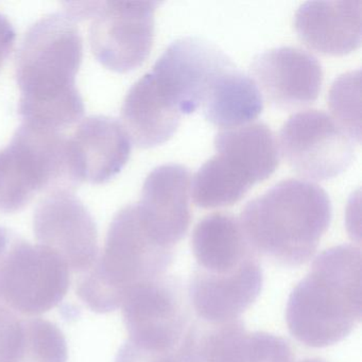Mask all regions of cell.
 I'll return each instance as SVG.
<instances>
[{"mask_svg":"<svg viewBox=\"0 0 362 362\" xmlns=\"http://www.w3.org/2000/svg\"><path fill=\"white\" fill-rule=\"evenodd\" d=\"M71 285V270L52 250L16 235L0 268V302L23 315L58 306Z\"/></svg>","mask_w":362,"mask_h":362,"instance_id":"cell-7","label":"cell"},{"mask_svg":"<svg viewBox=\"0 0 362 362\" xmlns=\"http://www.w3.org/2000/svg\"><path fill=\"white\" fill-rule=\"evenodd\" d=\"M192 173L183 165H162L149 173L141 201L144 219L165 245L175 249L189 228Z\"/></svg>","mask_w":362,"mask_h":362,"instance_id":"cell-16","label":"cell"},{"mask_svg":"<svg viewBox=\"0 0 362 362\" xmlns=\"http://www.w3.org/2000/svg\"><path fill=\"white\" fill-rule=\"evenodd\" d=\"M354 143L328 114L317 110L293 114L279 132V148L288 165L317 181L338 177L349 168Z\"/></svg>","mask_w":362,"mask_h":362,"instance_id":"cell-9","label":"cell"},{"mask_svg":"<svg viewBox=\"0 0 362 362\" xmlns=\"http://www.w3.org/2000/svg\"><path fill=\"white\" fill-rule=\"evenodd\" d=\"M156 1H88L90 44L95 58L116 73L145 62L154 41Z\"/></svg>","mask_w":362,"mask_h":362,"instance_id":"cell-8","label":"cell"},{"mask_svg":"<svg viewBox=\"0 0 362 362\" xmlns=\"http://www.w3.org/2000/svg\"><path fill=\"white\" fill-rule=\"evenodd\" d=\"M234 63L215 44L182 37L152 67L181 107L184 116L201 107L214 82Z\"/></svg>","mask_w":362,"mask_h":362,"instance_id":"cell-13","label":"cell"},{"mask_svg":"<svg viewBox=\"0 0 362 362\" xmlns=\"http://www.w3.org/2000/svg\"><path fill=\"white\" fill-rule=\"evenodd\" d=\"M332 119L356 141H361V77L360 71L340 76L329 93Z\"/></svg>","mask_w":362,"mask_h":362,"instance_id":"cell-22","label":"cell"},{"mask_svg":"<svg viewBox=\"0 0 362 362\" xmlns=\"http://www.w3.org/2000/svg\"><path fill=\"white\" fill-rule=\"evenodd\" d=\"M325 190L305 180H284L250 201L239 222L257 255L286 267L306 264L332 221Z\"/></svg>","mask_w":362,"mask_h":362,"instance_id":"cell-3","label":"cell"},{"mask_svg":"<svg viewBox=\"0 0 362 362\" xmlns=\"http://www.w3.org/2000/svg\"><path fill=\"white\" fill-rule=\"evenodd\" d=\"M33 230L39 245L58 254L74 272L84 274L98 258L94 218L71 190H56L42 199Z\"/></svg>","mask_w":362,"mask_h":362,"instance_id":"cell-11","label":"cell"},{"mask_svg":"<svg viewBox=\"0 0 362 362\" xmlns=\"http://www.w3.org/2000/svg\"><path fill=\"white\" fill-rule=\"evenodd\" d=\"M361 294L359 247L326 250L290 293L286 308L289 332L311 347L340 342L361 322Z\"/></svg>","mask_w":362,"mask_h":362,"instance_id":"cell-2","label":"cell"},{"mask_svg":"<svg viewBox=\"0 0 362 362\" xmlns=\"http://www.w3.org/2000/svg\"><path fill=\"white\" fill-rule=\"evenodd\" d=\"M69 349L60 328L44 319L23 320V334L11 362H67Z\"/></svg>","mask_w":362,"mask_h":362,"instance_id":"cell-21","label":"cell"},{"mask_svg":"<svg viewBox=\"0 0 362 362\" xmlns=\"http://www.w3.org/2000/svg\"><path fill=\"white\" fill-rule=\"evenodd\" d=\"M192 249L196 272L209 276H232L258 260L239 219L215 213L203 218L192 232Z\"/></svg>","mask_w":362,"mask_h":362,"instance_id":"cell-18","label":"cell"},{"mask_svg":"<svg viewBox=\"0 0 362 362\" xmlns=\"http://www.w3.org/2000/svg\"><path fill=\"white\" fill-rule=\"evenodd\" d=\"M179 355L181 362H293V351L285 339L249 332L240 319L199 320L186 330Z\"/></svg>","mask_w":362,"mask_h":362,"instance_id":"cell-12","label":"cell"},{"mask_svg":"<svg viewBox=\"0 0 362 362\" xmlns=\"http://www.w3.org/2000/svg\"><path fill=\"white\" fill-rule=\"evenodd\" d=\"M175 249L162 243L146 223L136 203L112 220L103 252L77 284V296L92 311L111 313L132 290L166 275Z\"/></svg>","mask_w":362,"mask_h":362,"instance_id":"cell-4","label":"cell"},{"mask_svg":"<svg viewBox=\"0 0 362 362\" xmlns=\"http://www.w3.org/2000/svg\"><path fill=\"white\" fill-rule=\"evenodd\" d=\"M216 154L194 175L192 194L202 209L230 206L269 179L279 164V144L262 122L226 129L215 139Z\"/></svg>","mask_w":362,"mask_h":362,"instance_id":"cell-5","label":"cell"},{"mask_svg":"<svg viewBox=\"0 0 362 362\" xmlns=\"http://www.w3.org/2000/svg\"><path fill=\"white\" fill-rule=\"evenodd\" d=\"M16 42V30L10 21L0 14V69L7 60Z\"/></svg>","mask_w":362,"mask_h":362,"instance_id":"cell-25","label":"cell"},{"mask_svg":"<svg viewBox=\"0 0 362 362\" xmlns=\"http://www.w3.org/2000/svg\"><path fill=\"white\" fill-rule=\"evenodd\" d=\"M115 362H181L179 351L146 349L127 341L116 356Z\"/></svg>","mask_w":362,"mask_h":362,"instance_id":"cell-24","label":"cell"},{"mask_svg":"<svg viewBox=\"0 0 362 362\" xmlns=\"http://www.w3.org/2000/svg\"><path fill=\"white\" fill-rule=\"evenodd\" d=\"M122 307L129 341L156 351H179L188 327V311L177 279L164 275L139 286Z\"/></svg>","mask_w":362,"mask_h":362,"instance_id":"cell-10","label":"cell"},{"mask_svg":"<svg viewBox=\"0 0 362 362\" xmlns=\"http://www.w3.org/2000/svg\"><path fill=\"white\" fill-rule=\"evenodd\" d=\"M82 59L83 41L66 12L42 18L29 28L16 61L24 122L63 132L80 122L84 103L76 78Z\"/></svg>","mask_w":362,"mask_h":362,"instance_id":"cell-1","label":"cell"},{"mask_svg":"<svg viewBox=\"0 0 362 362\" xmlns=\"http://www.w3.org/2000/svg\"><path fill=\"white\" fill-rule=\"evenodd\" d=\"M66 156V135L23 122L0 150V211L16 213L37 196L75 192Z\"/></svg>","mask_w":362,"mask_h":362,"instance_id":"cell-6","label":"cell"},{"mask_svg":"<svg viewBox=\"0 0 362 362\" xmlns=\"http://www.w3.org/2000/svg\"><path fill=\"white\" fill-rule=\"evenodd\" d=\"M251 75L262 96L281 109L313 103L323 82L319 61L293 47L274 48L258 54L252 63Z\"/></svg>","mask_w":362,"mask_h":362,"instance_id":"cell-15","label":"cell"},{"mask_svg":"<svg viewBox=\"0 0 362 362\" xmlns=\"http://www.w3.org/2000/svg\"><path fill=\"white\" fill-rule=\"evenodd\" d=\"M300 362H325V361H323V360H321V359H306V360H304V361H300Z\"/></svg>","mask_w":362,"mask_h":362,"instance_id":"cell-27","label":"cell"},{"mask_svg":"<svg viewBox=\"0 0 362 362\" xmlns=\"http://www.w3.org/2000/svg\"><path fill=\"white\" fill-rule=\"evenodd\" d=\"M201 109L214 126L238 128L258 117L264 98L253 79L233 65L214 82Z\"/></svg>","mask_w":362,"mask_h":362,"instance_id":"cell-20","label":"cell"},{"mask_svg":"<svg viewBox=\"0 0 362 362\" xmlns=\"http://www.w3.org/2000/svg\"><path fill=\"white\" fill-rule=\"evenodd\" d=\"M23 320L0 302V362H11L23 334Z\"/></svg>","mask_w":362,"mask_h":362,"instance_id":"cell-23","label":"cell"},{"mask_svg":"<svg viewBox=\"0 0 362 362\" xmlns=\"http://www.w3.org/2000/svg\"><path fill=\"white\" fill-rule=\"evenodd\" d=\"M262 287L259 260L232 276H209L194 271L189 285L190 302L202 321H233L240 319L257 300Z\"/></svg>","mask_w":362,"mask_h":362,"instance_id":"cell-19","label":"cell"},{"mask_svg":"<svg viewBox=\"0 0 362 362\" xmlns=\"http://www.w3.org/2000/svg\"><path fill=\"white\" fill-rule=\"evenodd\" d=\"M16 235L8 228H0V268Z\"/></svg>","mask_w":362,"mask_h":362,"instance_id":"cell-26","label":"cell"},{"mask_svg":"<svg viewBox=\"0 0 362 362\" xmlns=\"http://www.w3.org/2000/svg\"><path fill=\"white\" fill-rule=\"evenodd\" d=\"M362 1H308L294 16V28L311 49L345 56L361 44Z\"/></svg>","mask_w":362,"mask_h":362,"instance_id":"cell-17","label":"cell"},{"mask_svg":"<svg viewBox=\"0 0 362 362\" xmlns=\"http://www.w3.org/2000/svg\"><path fill=\"white\" fill-rule=\"evenodd\" d=\"M130 154V137L114 118L90 116L66 135L67 164L77 186L110 181L126 166Z\"/></svg>","mask_w":362,"mask_h":362,"instance_id":"cell-14","label":"cell"}]
</instances>
